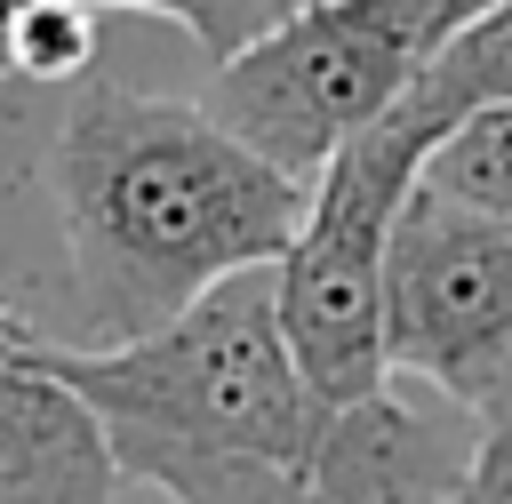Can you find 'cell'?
Masks as SVG:
<instances>
[{"label": "cell", "mask_w": 512, "mask_h": 504, "mask_svg": "<svg viewBox=\"0 0 512 504\" xmlns=\"http://www.w3.org/2000/svg\"><path fill=\"white\" fill-rule=\"evenodd\" d=\"M48 192L96 344L176 320L224 272L280 264L312 200V184L256 160L208 104L128 80L72 96L48 152Z\"/></svg>", "instance_id": "1"}, {"label": "cell", "mask_w": 512, "mask_h": 504, "mask_svg": "<svg viewBox=\"0 0 512 504\" xmlns=\"http://www.w3.org/2000/svg\"><path fill=\"white\" fill-rule=\"evenodd\" d=\"M40 368H56L104 416V432H144L176 448L272 456L304 472V448L320 424V392L304 384L288 328H280L272 264L224 272L176 320L128 344H96V352L40 344Z\"/></svg>", "instance_id": "2"}, {"label": "cell", "mask_w": 512, "mask_h": 504, "mask_svg": "<svg viewBox=\"0 0 512 504\" xmlns=\"http://www.w3.org/2000/svg\"><path fill=\"white\" fill-rule=\"evenodd\" d=\"M440 136H448V112L408 80V96H392L368 128H352L312 176L304 224L280 248L272 288H280L288 352L320 400H360L392 376L384 368V256L424 176V152Z\"/></svg>", "instance_id": "3"}, {"label": "cell", "mask_w": 512, "mask_h": 504, "mask_svg": "<svg viewBox=\"0 0 512 504\" xmlns=\"http://www.w3.org/2000/svg\"><path fill=\"white\" fill-rule=\"evenodd\" d=\"M488 0H312L208 80V112L280 176L312 184L320 160L368 128Z\"/></svg>", "instance_id": "4"}, {"label": "cell", "mask_w": 512, "mask_h": 504, "mask_svg": "<svg viewBox=\"0 0 512 504\" xmlns=\"http://www.w3.org/2000/svg\"><path fill=\"white\" fill-rule=\"evenodd\" d=\"M384 368L480 424L512 416V224L408 192L384 256Z\"/></svg>", "instance_id": "5"}, {"label": "cell", "mask_w": 512, "mask_h": 504, "mask_svg": "<svg viewBox=\"0 0 512 504\" xmlns=\"http://www.w3.org/2000/svg\"><path fill=\"white\" fill-rule=\"evenodd\" d=\"M480 440H488V424L472 408H456L448 392L408 400L384 376L360 400H320V424L304 448V488L320 504H432L480 464Z\"/></svg>", "instance_id": "6"}, {"label": "cell", "mask_w": 512, "mask_h": 504, "mask_svg": "<svg viewBox=\"0 0 512 504\" xmlns=\"http://www.w3.org/2000/svg\"><path fill=\"white\" fill-rule=\"evenodd\" d=\"M120 456L104 416L32 360H0V504H112Z\"/></svg>", "instance_id": "7"}, {"label": "cell", "mask_w": 512, "mask_h": 504, "mask_svg": "<svg viewBox=\"0 0 512 504\" xmlns=\"http://www.w3.org/2000/svg\"><path fill=\"white\" fill-rule=\"evenodd\" d=\"M432 200L448 208H472V216H496L512 224V104H480L464 112L432 152H424V176H416Z\"/></svg>", "instance_id": "8"}, {"label": "cell", "mask_w": 512, "mask_h": 504, "mask_svg": "<svg viewBox=\"0 0 512 504\" xmlns=\"http://www.w3.org/2000/svg\"><path fill=\"white\" fill-rule=\"evenodd\" d=\"M416 88L448 112V128L480 104H512V0H488L472 24H456L448 48L416 72Z\"/></svg>", "instance_id": "9"}, {"label": "cell", "mask_w": 512, "mask_h": 504, "mask_svg": "<svg viewBox=\"0 0 512 504\" xmlns=\"http://www.w3.org/2000/svg\"><path fill=\"white\" fill-rule=\"evenodd\" d=\"M96 64V0H24L0 32V72L32 88H72Z\"/></svg>", "instance_id": "10"}, {"label": "cell", "mask_w": 512, "mask_h": 504, "mask_svg": "<svg viewBox=\"0 0 512 504\" xmlns=\"http://www.w3.org/2000/svg\"><path fill=\"white\" fill-rule=\"evenodd\" d=\"M96 8H128V16H160V24H176L208 64H232L240 48H256L264 32H280L296 8H312V0H96Z\"/></svg>", "instance_id": "11"}, {"label": "cell", "mask_w": 512, "mask_h": 504, "mask_svg": "<svg viewBox=\"0 0 512 504\" xmlns=\"http://www.w3.org/2000/svg\"><path fill=\"white\" fill-rule=\"evenodd\" d=\"M432 504H512V416H496V424H488L480 464H472L448 496H432Z\"/></svg>", "instance_id": "12"}, {"label": "cell", "mask_w": 512, "mask_h": 504, "mask_svg": "<svg viewBox=\"0 0 512 504\" xmlns=\"http://www.w3.org/2000/svg\"><path fill=\"white\" fill-rule=\"evenodd\" d=\"M40 344H48V336H40V328H32V320H16V312H8V304H0V360H32V352H40Z\"/></svg>", "instance_id": "13"}, {"label": "cell", "mask_w": 512, "mask_h": 504, "mask_svg": "<svg viewBox=\"0 0 512 504\" xmlns=\"http://www.w3.org/2000/svg\"><path fill=\"white\" fill-rule=\"evenodd\" d=\"M112 504H168V496H160V488H144V480H120V496H112Z\"/></svg>", "instance_id": "14"}, {"label": "cell", "mask_w": 512, "mask_h": 504, "mask_svg": "<svg viewBox=\"0 0 512 504\" xmlns=\"http://www.w3.org/2000/svg\"><path fill=\"white\" fill-rule=\"evenodd\" d=\"M16 8H24V0H0V32H8V16H16ZM0 80H8V72H0Z\"/></svg>", "instance_id": "15"}]
</instances>
